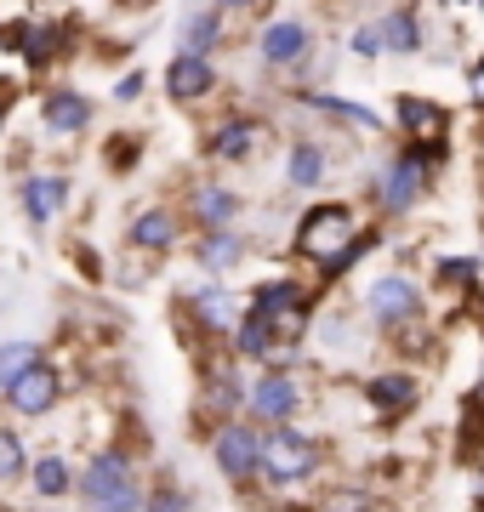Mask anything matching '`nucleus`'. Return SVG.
Returning <instances> with one entry per match:
<instances>
[{"label":"nucleus","instance_id":"obj_30","mask_svg":"<svg viewBox=\"0 0 484 512\" xmlns=\"http://www.w3.org/2000/svg\"><path fill=\"white\" fill-rule=\"evenodd\" d=\"M325 512H371V495H359V490H336Z\"/></svg>","mask_w":484,"mask_h":512},{"label":"nucleus","instance_id":"obj_9","mask_svg":"<svg viewBox=\"0 0 484 512\" xmlns=\"http://www.w3.org/2000/svg\"><path fill=\"white\" fill-rule=\"evenodd\" d=\"M57 393H63V376H57V365H29L18 376V382L6 387V399H12V410H23V416H46L57 404Z\"/></svg>","mask_w":484,"mask_h":512},{"label":"nucleus","instance_id":"obj_12","mask_svg":"<svg viewBox=\"0 0 484 512\" xmlns=\"http://www.w3.org/2000/svg\"><path fill=\"white\" fill-rule=\"evenodd\" d=\"M194 319H200V330L223 336V330H234V325L245 319V313H240V296L228 291V285H200V291H194Z\"/></svg>","mask_w":484,"mask_h":512},{"label":"nucleus","instance_id":"obj_29","mask_svg":"<svg viewBox=\"0 0 484 512\" xmlns=\"http://www.w3.org/2000/svg\"><path fill=\"white\" fill-rule=\"evenodd\" d=\"M348 46H354V57H376V52H382V23L354 29V40H348Z\"/></svg>","mask_w":484,"mask_h":512},{"label":"nucleus","instance_id":"obj_22","mask_svg":"<svg viewBox=\"0 0 484 512\" xmlns=\"http://www.w3.org/2000/svg\"><path fill=\"white\" fill-rule=\"evenodd\" d=\"M319 177H325V148L319 143H291V154H285V183L291 188H319Z\"/></svg>","mask_w":484,"mask_h":512},{"label":"nucleus","instance_id":"obj_24","mask_svg":"<svg viewBox=\"0 0 484 512\" xmlns=\"http://www.w3.org/2000/svg\"><path fill=\"white\" fill-rule=\"evenodd\" d=\"M217 40H223V12H217V6H211V12L200 6V12H188V18H183V52L211 57Z\"/></svg>","mask_w":484,"mask_h":512},{"label":"nucleus","instance_id":"obj_21","mask_svg":"<svg viewBox=\"0 0 484 512\" xmlns=\"http://www.w3.org/2000/svg\"><path fill=\"white\" fill-rule=\"evenodd\" d=\"M382 46L388 52H422V18H416V6H393L388 18H382Z\"/></svg>","mask_w":484,"mask_h":512},{"label":"nucleus","instance_id":"obj_31","mask_svg":"<svg viewBox=\"0 0 484 512\" xmlns=\"http://www.w3.org/2000/svg\"><path fill=\"white\" fill-rule=\"evenodd\" d=\"M143 512H188V501L177 490H160V495H149V501H143Z\"/></svg>","mask_w":484,"mask_h":512},{"label":"nucleus","instance_id":"obj_15","mask_svg":"<svg viewBox=\"0 0 484 512\" xmlns=\"http://www.w3.org/2000/svg\"><path fill=\"white\" fill-rule=\"evenodd\" d=\"M69 200V183L52 177V171H40V177H23V217L29 222H52Z\"/></svg>","mask_w":484,"mask_h":512},{"label":"nucleus","instance_id":"obj_32","mask_svg":"<svg viewBox=\"0 0 484 512\" xmlns=\"http://www.w3.org/2000/svg\"><path fill=\"white\" fill-rule=\"evenodd\" d=\"M114 97H120V103H137V97H143V74H126V80L114 86Z\"/></svg>","mask_w":484,"mask_h":512},{"label":"nucleus","instance_id":"obj_14","mask_svg":"<svg viewBox=\"0 0 484 512\" xmlns=\"http://www.w3.org/2000/svg\"><path fill=\"white\" fill-rule=\"evenodd\" d=\"M40 120H46V131H52V137H75V131L92 126V103H86L80 92H46Z\"/></svg>","mask_w":484,"mask_h":512},{"label":"nucleus","instance_id":"obj_28","mask_svg":"<svg viewBox=\"0 0 484 512\" xmlns=\"http://www.w3.org/2000/svg\"><path fill=\"white\" fill-rule=\"evenodd\" d=\"M18 473H23V444L12 427H0V484H12Z\"/></svg>","mask_w":484,"mask_h":512},{"label":"nucleus","instance_id":"obj_34","mask_svg":"<svg viewBox=\"0 0 484 512\" xmlns=\"http://www.w3.org/2000/svg\"><path fill=\"white\" fill-rule=\"evenodd\" d=\"M479 6H484V0H479Z\"/></svg>","mask_w":484,"mask_h":512},{"label":"nucleus","instance_id":"obj_18","mask_svg":"<svg viewBox=\"0 0 484 512\" xmlns=\"http://www.w3.org/2000/svg\"><path fill=\"white\" fill-rule=\"evenodd\" d=\"M240 256H245L240 228H205V239H200V268L205 274H223V268H234Z\"/></svg>","mask_w":484,"mask_h":512},{"label":"nucleus","instance_id":"obj_26","mask_svg":"<svg viewBox=\"0 0 484 512\" xmlns=\"http://www.w3.org/2000/svg\"><path fill=\"white\" fill-rule=\"evenodd\" d=\"M35 490L46 495V501L69 495V461H63V456H40L35 461Z\"/></svg>","mask_w":484,"mask_h":512},{"label":"nucleus","instance_id":"obj_33","mask_svg":"<svg viewBox=\"0 0 484 512\" xmlns=\"http://www.w3.org/2000/svg\"><path fill=\"white\" fill-rule=\"evenodd\" d=\"M240 6H257V0H217V12H240Z\"/></svg>","mask_w":484,"mask_h":512},{"label":"nucleus","instance_id":"obj_17","mask_svg":"<svg viewBox=\"0 0 484 512\" xmlns=\"http://www.w3.org/2000/svg\"><path fill=\"white\" fill-rule=\"evenodd\" d=\"M274 348H280V336H274V325H268V313L251 308L240 325H234V353H240V359H262V365H268V353H274Z\"/></svg>","mask_w":484,"mask_h":512},{"label":"nucleus","instance_id":"obj_3","mask_svg":"<svg viewBox=\"0 0 484 512\" xmlns=\"http://www.w3.org/2000/svg\"><path fill=\"white\" fill-rule=\"evenodd\" d=\"M433 183V160H428V143H410L405 154H393L388 171H382V183H376V205L388 211V217H405L410 205L428 194Z\"/></svg>","mask_w":484,"mask_h":512},{"label":"nucleus","instance_id":"obj_4","mask_svg":"<svg viewBox=\"0 0 484 512\" xmlns=\"http://www.w3.org/2000/svg\"><path fill=\"white\" fill-rule=\"evenodd\" d=\"M314 467H319L314 439H302L291 427H274V433L262 439V478H268V484H302Z\"/></svg>","mask_w":484,"mask_h":512},{"label":"nucleus","instance_id":"obj_1","mask_svg":"<svg viewBox=\"0 0 484 512\" xmlns=\"http://www.w3.org/2000/svg\"><path fill=\"white\" fill-rule=\"evenodd\" d=\"M354 211L348 205H314L308 217L297 222V256L319 262V268H342L348 251H354Z\"/></svg>","mask_w":484,"mask_h":512},{"label":"nucleus","instance_id":"obj_2","mask_svg":"<svg viewBox=\"0 0 484 512\" xmlns=\"http://www.w3.org/2000/svg\"><path fill=\"white\" fill-rule=\"evenodd\" d=\"M80 490L92 501V512H137L149 495L137 490V478H131L126 456L120 450H103V456L86 461V473H80Z\"/></svg>","mask_w":484,"mask_h":512},{"label":"nucleus","instance_id":"obj_20","mask_svg":"<svg viewBox=\"0 0 484 512\" xmlns=\"http://www.w3.org/2000/svg\"><path fill=\"white\" fill-rule=\"evenodd\" d=\"M302 109H314V114H331V120H348V126L359 131H376L382 120H376L371 109H359V103H348V97H331V92H297Z\"/></svg>","mask_w":484,"mask_h":512},{"label":"nucleus","instance_id":"obj_8","mask_svg":"<svg viewBox=\"0 0 484 512\" xmlns=\"http://www.w3.org/2000/svg\"><path fill=\"white\" fill-rule=\"evenodd\" d=\"M302 404V387L291 382V376H280V370H268L262 382L245 387V410L257 421H274V427H285V416Z\"/></svg>","mask_w":484,"mask_h":512},{"label":"nucleus","instance_id":"obj_5","mask_svg":"<svg viewBox=\"0 0 484 512\" xmlns=\"http://www.w3.org/2000/svg\"><path fill=\"white\" fill-rule=\"evenodd\" d=\"M211 456H217V467H223L234 484H245L251 473H262V439L245 427V421H223V427H217Z\"/></svg>","mask_w":484,"mask_h":512},{"label":"nucleus","instance_id":"obj_7","mask_svg":"<svg viewBox=\"0 0 484 512\" xmlns=\"http://www.w3.org/2000/svg\"><path fill=\"white\" fill-rule=\"evenodd\" d=\"M308 46H314V29L302 18H280L257 35V57L268 69H297L302 57H308Z\"/></svg>","mask_w":484,"mask_h":512},{"label":"nucleus","instance_id":"obj_6","mask_svg":"<svg viewBox=\"0 0 484 512\" xmlns=\"http://www.w3.org/2000/svg\"><path fill=\"white\" fill-rule=\"evenodd\" d=\"M365 308H371L376 325H410L422 313V291L405 274H376L371 291H365Z\"/></svg>","mask_w":484,"mask_h":512},{"label":"nucleus","instance_id":"obj_19","mask_svg":"<svg viewBox=\"0 0 484 512\" xmlns=\"http://www.w3.org/2000/svg\"><path fill=\"white\" fill-rule=\"evenodd\" d=\"M131 245H137V251H171V245H177V217L160 211V205L143 211V217L131 222Z\"/></svg>","mask_w":484,"mask_h":512},{"label":"nucleus","instance_id":"obj_25","mask_svg":"<svg viewBox=\"0 0 484 512\" xmlns=\"http://www.w3.org/2000/svg\"><path fill=\"white\" fill-rule=\"evenodd\" d=\"M29 365H40V348H35V342H6V348H0V393L18 382Z\"/></svg>","mask_w":484,"mask_h":512},{"label":"nucleus","instance_id":"obj_27","mask_svg":"<svg viewBox=\"0 0 484 512\" xmlns=\"http://www.w3.org/2000/svg\"><path fill=\"white\" fill-rule=\"evenodd\" d=\"M57 46H63V29H18V52L29 57V63H46V57H57Z\"/></svg>","mask_w":484,"mask_h":512},{"label":"nucleus","instance_id":"obj_23","mask_svg":"<svg viewBox=\"0 0 484 512\" xmlns=\"http://www.w3.org/2000/svg\"><path fill=\"white\" fill-rule=\"evenodd\" d=\"M416 393H422V387H416V376H405V370H388V376H376V382H371V404H376V410H393V416L410 410Z\"/></svg>","mask_w":484,"mask_h":512},{"label":"nucleus","instance_id":"obj_16","mask_svg":"<svg viewBox=\"0 0 484 512\" xmlns=\"http://www.w3.org/2000/svg\"><path fill=\"white\" fill-rule=\"evenodd\" d=\"M188 205H194V222L200 228H234V217H240V194L223 183H200Z\"/></svg>","mask_w":484,"mask_h":512},{"label":"nucleus","instance_id":"obj_11","mask_svg":"<svg viewBox=\"0 0 484 512\" xmlns=\"http://www.w3.org/2000/svg\"><path fill=\"white\" fill-rule=\"evenodd\" d=\"M393 114H399V131H405L410 143H428V148H439V137H445V126H450L445 109L428 103V97H399Z\"/></svg>","mask_w":484,"mask_h":512},{"label":"nucleus","instance_id":"obj_13","mask_svg":"<svg viewBox=\"0 0 484 512\" xmlns=\"http://www.w3.org/2000/svg\"><path fill=\"white\" fill-rule=\"evenodd\" d=\"M257 137H262V126H251V120H228V126H217L211 137H205V154L223 160V165H240V160L257 154Z\"/></svg>","mask_w":484,"mask_h":512},{"label":"nucleus","instance_id":"obj_10","mask_svg":"<svg viewBox=\"0 0 484 512\" xmlns=\"http://www.w3.org/2000/svg\"><path fill=\"white\" fill-rule=\"evenodd\" d=\"M211 86H217V69H211V57L200 52H177L166 69V92L177 97V103H200V97H211Z\"/></svg>","mask_w":484,"mask_h":512}]
</instances>
